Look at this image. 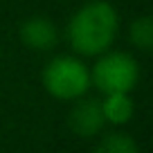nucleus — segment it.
<instances>
[{
  "label": "nucleus",
  "instance_id": "f257e3e1",
  "mask_svg": "<svg viewBox=\"0 0 153 153\" xmlns=\"http://www.w3.org/2000/svg\"><path fill=\"white\" fill-rule=\"evenodd\" d=\"M120 32V16L110 2L92 0L74 11L68 23V41L81 56H99L108 52Z\"/></svg>",
  "mask_w": 153,
  "mask_h": 153
},
{
  "label": "nucleus",
  "instance_id": "f03ea898",
  "mask_svg": "<svg viewBox=\"0 0 153 153\" xmlns=\"http://www.w3.org/2000/svg\"><path fill=\"white\" fill-rule=\"evenodd\" d=\"M43 86L54 99L76 101L90 88V70L76 56H54L43 68Z\"/></svg>",
  "mask_w": 153,
  "mask_h": 153
},
{
  "label": "nucleus",
  "instance_id": "7ed1b4c3",
  "mask_svg": "<svg viewBox=\"0 0 153 153\" xmlns=\"http://www.w3.org/2000/svg\"><path fill=\"white\" fill-rule=\"evenodd\" d=\"M140 79V65L126 52H104L90 70V86L101 95L131 92Z\"/></svg>",
  "mask_w": 153,
  "mask_h": 153
},
{
  "label": "nucleus",
  "instance_id": "20e7f679",
  "mask_svg": "<svg viewBox=\"0 0 153 153\" xmlns=\"http://www.w3.org/2000/svg\"><path fill=\"white\" fill-rule=\"evenodd\" d=\"M70 128L72 133L81 135V137H92L101 131V126L106 124L104 115H101V104L99 99H86V97H79L76 104L70 110Z\"/></svg>",
  "mask_w": 153,
  "mask_h": 153
},
{
  "label": "nucleus",
  "instance_id": "39448f33",
  "mask_svg": "<svg viewBox=\"0 0 153 153\" xmlns=\"http://www.w3.org/2000/svg\"><path fill=\"white\" fill-rule=\"evenodd\" d=\"M20 41L36 52H48L59 43L56 25L45 16H34L20 25Z\"/></svg>",
  "mask_w": 153,
  "mask_h": 153
},
{
  "label": "nucleus",
  "instance_id": "423d86ee",
  "mask_svg": "<svg viewBox=\"0 0 153 153\" xmlns=\"http://www.w3.org/2000/svg\"><path fill=\"white\" fill-rule=\"evenodd\" d=\"M99 104H101V115H104L106 124L124 126L133 120V115H135V104H133L128 92H110V95H104V99Z\"/></svg>",
  "mask_w": 153,
  "mask_h": 153
},
{
  "label": "nucleus",
  "instance_id": "0eeeda50",
  "mask_svg": "<svg viewBox=\"0 0 153 153\" xmlns=\"http://www.w3.org/2000/svg\"><path fill=\"white\" fill-rule=\"evenodd\" d=\"M128 38L137 50H151L153 48V20L151 16H142V18L133 20L128 27Z\"/></svg>",
  "mask_w": 153,
  "mask_h": 153
},
{
  "label": "nucleus",
  "instance_id": "6e6552de",
  "mask_svg": "<svg viewBox=\"0 0 153 153\" xmlns=\"http://www.w3.org/2000/svg\"><path fill=\"white\" fill-rule=\"evenodd\" d=\"M95 153H137V144L124 133H110L99 142Z\"/></svg>",
  "mask_w": 153,
  "mask_h": 153
}]
</instances>
